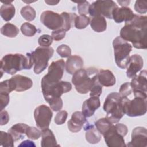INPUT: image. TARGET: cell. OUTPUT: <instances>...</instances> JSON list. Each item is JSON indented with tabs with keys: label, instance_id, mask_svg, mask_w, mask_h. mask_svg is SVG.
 Wrapping results in <instances>:
<instances>
[{
	"label": "cell",
	"instance_id": "c3c4849f",
	"mask_svg": "<svg viewBox=\"0 0 147 147\" xmlns=\"http://www.w3.org/2000/svg\"><path fill=\"white\" fill-rule=\"evenodd\" d=\"M35 146V145L33 144V142L30 140H25L23 142H22V143L21 144L19 145V146Z\"/></svg>",
	"mask_w": 147,
	"mask_h": 147
},
{
	"label": "cell",
	"instance_id": "ee69618b",
	"mask_svg": "<svg viewBox=\"0 0 147 147\" xmlns=\"http://www.w3.org/2000/svg\"><path fill=\"white\" fill-rule=\"evenodd\" d=\"M65 35L66 32L62 29H59L56 30H53L52 32L51 36L55 41H59L63 39L65 37Z\"/></svg>",
	"mask_w": 147,
	"mask_h": 147
},
{
	"label": "cell",
	"instance_id": "e575fe53",
	"mask_svg": "<svg viewBox=\"0 0 147 147\" xmlns=\"http://www.w3.org/2000/svg\"><path fill=\"white\" fill-rule=\"evenodd\" d=\"M15 90V86L12 79H7L3 80L0 83V93L10 94L11 91Z\"/></svg>",
	"mask_w": 147,
	"mask_h": 147
},
{
	"label": "cell",
	"instance_id": "6da1fadb",
	"mask_svg": "<svg viewBox=\"0 0 147 147\" xmlns=\"http://www.w3.org/2000/svg\"><path fill=\"white\" fill-rule=\"evenodd\" d=\"M147 17L135 14L129 21L126 22L120 30V37L132 43L137 49H146Z\"/></svg>",
	"mask_w": 147,
	"mask_h": 147
},
{
	"label": "cell",
	"instance_id": "b9f144b4",
	"mask_svg": "<svg viewBox=\"0 0 147 147\" xmlns=\"http://www.w3.org/2000/svg\"><path fill=\"white\" fill-rule=\"evenodd\" d=\"M68 113L65 110L60 111L55 117V122L57 125L64 124L67 118Z\"/></svg>",
	"mask_w": 147,
	"mask_h": 147
},
{
	"label": "cell",
	"instance_id": "9a60e30c",
	"mask_svg": "<svg viewBox=\"0 0 147 147\" xmlns=\"http://www.w3.org/2000/svg\"><path fill=\"white\" fill-rule=\"evenodd\" d=\"M130 147H146L147 131L145 127L138 126L135 127L131 133V140L127 144Z\"/></svg>",
	"mask_w": 147,
	"mask_h": 147
},
{
	"label": "cell",
	"instance_id": "836d02e7",
	"mask_svg": "<svg viewBox=\"0 0 147 147\" xmlns=\"http://www.w3.org/2000/svg\"><path fill=\"white\" fill-rule=\"evenodd\" d=\"M90 18L87 16H77L74 21V26L76 29H83L86 28L90 24Z\"/></svg>",
	"mask_w": 147,
	"mask_h": 147
},
{
	"label": "cell",
	"instance_id": "f907efd6",
	"mask_svg": "<svg viewBox=\"0 0 147 147\" xmlns=\"http://www.w3.org/2000/svg\"><path fill=\"white\" fill-rule=\"evenodd\" d=\"M45 2L49 5H56L57 4L59 1H45Z\"/></svg>",
	"mask_w": 147,
	"mask_h": 147
},
{
	"label": "cell",
	"instance_id": "e0dca14e",
	"mask_svg": "<svg viewBox=\"0 0 147 147\" xmlns=\"http://www.w3.org/2000/svg\"><path fill=\"white\" fill-rule=\"evenodd\" d=\"M86 121V117L82 112L75 111L72 113L71 118L68 121V128L71 132H79Z\"/></svg>",
	"mask_w": 147,
	"mask_h": 147
},
{
	"label": "cell",
	"instance_id": "cb8c5ba5",
	"mask_svg": "<svg viewBox=\"0 0 147 147\" xmlns=\"http://www.w3.org/2000/svg\"><path fill=\"white\" fill-rule=\"evenodd\" d=\"M84 130H86V140L88 143L96 144L101 140V134L97 130L96 127H95L92 125H87L86 127H84Z\"/></svg>",
	"mask_w": 147,
	"mask_h": 147
},
{
	"label": "cell",
	"instance_id": "44dd1931",
	"mask_svg": "<svg viewBox=\"0 0 147 147\" xmlns=\"http://www.w3.org/2000/svg\"><path fill=\"white\" fill-rule=\"evenodd\" d=\"M83 63V60L80 56L72 55L68 57L65 64V68L67 73L74 75L75 72L82 68Z\"/></svg>",
	"mask_w": 147,
	"mask_h": 147
},
{
	"label": "cell",
	"instance_id": "7a4b0ae2",
	"mask_svg": "<svg viewBox=\"0 0 147 147\" xmlns=\"http://www.w3.org/2000/svg\"><path fill=\"white\" fill-rule=\"evenodd\" d=\"M41 86L44 99L54 111H60L63 105L60 96L62 94L70 91L72 89L71 83L59 81L55 83L41 82Z\"/></svg>",
	"mask_w": 147,
	"mask_h": 147
},
{
	"label": "cell",
	"instance_id": "60d3db41",
	"mask_svg": "<svg viewBox=\"0 0 147 147\" xmlns=\"http://www.w3.org/2000/svg\"><path fill=\"white\" fill-rule=\"evenodd\" d=\"M119 94L122 96H127L132 92V88L130 82H125L122 84L119 90Z\"/></svg>",
	"mask_w": 147,
	"mask_h": 147
},
{
	"label": "cell",
	"instance_id": "1f68e13d",
	"mask_svg": "<svg viewBox=\"0 0 147 147\" xmlns=\"http://www.w3.org/2000/svg\"><path fill=\"white\" fill-rule=\"evenodd\" d=\"M14 140L12 136L8 132L1 131L0 132V144L3 147H13Z\"/></svg>",
	"mask_w": 147,
	"mask_h": 147
},
{
	"label": "cell",
	"instance_id": "2e32d148",
	"mask_svg": "<svg viewBox=\"0 0 147 147\" xmlns=\"http://www.w3.org/2000/svg\"><path fill=\"white\" fill-rule=\"evenodd\" d=\"M144 66L142 57L138 54H134L130 56L127 66L126 75L129 78H134Z\"/></svg>",
	"mask_w": 147,
	"mask_h": 147
},
{
	"label": "cell",
	"instance_id": "7402d4cb",
	"mask_svg": "<svg viewBox=\"0 0 147 147\" xmlns=\"http://www.w3.org/2000/svg\"><path fill=\"white\" fill-rule=\"evenodd\" d=\"M98 79L99 83L105 87L114 86L116 82V79L113 73L109 69H100L98 72Z\"/></svg>",
	"mask_w": 147,
	"mask_h": 147
},
{
	"label": "cell",
	"instance_id": "ba28073f",
	"mask_svg": "<svg viewBox=\"0 0 147 147\" xmlns=\"http://www.w3.org/2000/svg\"><path fill=\"white\" fill-rule=\"evenodd\" d=\"M123 107L125 114L131 117L144 115L146 113V99L134 96L130 100L127 96H123Z\"/></svg>",
	"mask_w": 147,
	"mask_h": 147
},
{
	"label": "cell",
	"instance_id": "f6af8a7d",
	"mask_svg": "<svg viewBox=\"0 0 147 147\" xmlns=\"http://www.w3.org/2000/svg\"><path fill=\"white\" fill-rule=\"evenodd\" d=\"M10 101V97L9 94L0 93V102H1V111L3 109L9 104Z\"/></svg>",
	"mask_w": 147,
	"mask_h": 147
},
{
	"label": "cell",
	"instance_id": "ab89813d",
	"mask_svg": "<svg viewBox=\"0 0 147 147\" xmlns=\"http://www.w3.org/2000/svg\"><path fill=\"white\" fill-rule=\"evenodd\" d=\"M90 91V96H100L102 92V86L99 83L98 80L95 82Z\"/></svg>",
	"mask_w": 147,
	"mask_h": 147
},
{
	"label": "cell",
	"instance_id": "9c48e42d",
	"mask_svg": "<svg viewBox=\"0 0 147 147\" xmlns=\"http://www.w3.org/2000/svg\"><path fill=\"white\" fill-rule=\"evenodd\" d=\"M118 6L113 1H96L90 5L88 14L90 17L102 16L113 19L112 13Z\"/></svg>",
	"mask_w": 147,
	"mask_h": 147
},
{
	"label": "cell",
	"instance_id": "ffe728a7",
	"mask_svg": "<svg viewBox=\"0 0 147 147\" xmlns=\"http://www.w3.org/2000/svg\"><path fill=\"white\" fill-rule=\"evenodd\" d=\"M14 86L15 91L22 92L30 89L33 86L32 80L26 76L21 75H16L11 78Z\"/></svg>",
	"mask_w": 147,
	"mask_h": 147
},
{
	"label": "cell",
	"instance_id": "5bb4252c",
	"mask_svg": "<svg viewBox=\"0 0 147 147\" xmlns=\"http://www.w3.org/2000/svg\"><path fill=\"white\" fill-rule=\"evenodd\" d=\"M103 136L105 143L109 147H125L126 146L124 137L118 132L113 124Z\"/></svg>",
	"mask_w": 147,
	"mask_h": 147
},
{
	"label": "cell",
	"instance_id": "d4e9b609",
	"mask_svg": "<svg viewBox=\"0 0 147 147\" xmlns=\"http://www.w3.org/2000/svg\"><path fill=\"white\" fill-rule=\"evenodd\" d=\"M91 28L96 32L100 33L106 30L107 28V22L104 17L102 16H96L91 17L90 22Z\"/></svg>",
	"mask_w": 147,
	"mask_h": 147
},
{
	"label": "cell",
	"instance_id": "52a82bcc",
	"mask_svg": "<svg viewBox=\"0 0 147 147\" xmlns=\"http://www.w3.org/2000/svg\"><path fill=\"white\" fill-rule=\"evenodd\" d=\"M53 53V49L50 47H38L30 53L34 65L33 71L36 74H40L46 69L48 65V61Z\"/></svg>",
	"mask_w": 147,
	"mask_h": 147
},
{
	"label": "cell",
	"instance_id": "30bf717a",
	"mask_svg": "<svg viewBox=\"0 0 147 147\" xmlns=\"http://www.w3.org/2000/svg\"><path fill=\"white\" fill-rule=\"evenodd\" d=\"M64 60L60 59L52 61L48 67V73L41 79V82L45 83H55L61 79L65 67Z\"/></svg>",
	"mask_w": 147,
	"mask_h": 147
},
{
	"label": "cell",
	"instance_id": "5b68a950",
	"mask_svg": "<svg viewBox=\"0 0 147 147\" xmlns=\"http://www.w3.org/2000/svg\"><path fill=\"white\" fill-rule=\"evenodd\" d=\"M123 99V97L118 92H111L105 99L103 108L106 113V117L112 123H118L125 114Z\"/></svg>",
	"mask_w": 147,
	"mask_h": 147
},
{
	"label": "cell",
	"instance_id": "4dcf8cb0",
	"mask_svg": "<svg viewBox=\"0 0 147 147\" xmlns=\"http://www.w3.org/2000/svg\"><path fill=\"white\" fill-rule=\"evenodd\" d=\"M106 117L99 119L95 122V126L101 134H103L113 125Z\"/></svg>",
	"mask_w": 147,
	"mask_h": 147
},
{
	"label": "cell",
	"instance_id": "83f0119b",
	"mask_svg": "<svg viewBox=\"0 0 147 147\" xmlns=\"http://www.w3.org/2000/svg\"><path fill=\"white\" fill-rule=\"evenodd\" d=\"M1 33L5 36L13 38L18 34L19 29L15 25L11 23H6L2 26Z\"/></svg>",
	"mask_w": 147,
	"mask_h": 147
},
{
	"label": "cell",
	"instance_id": "7bdbcfd3",
	"mask_svg": "<svg viewBox=\"0 0 147 147\" xmlns=\"http://www.w3.org/2000/svg\"><path fill=\"white\" fill-rule=\"evenodd\" d=\"M147 2L145 1H136L134 4V10L140 14H144L146 13Z\"/></svg>",
	"mask_w": 147,
	"mask_h": 147
},
{
	"label": "cell",
	"instance_id": "4316f807",
	"mask_svg": "<svg viewBox=\"0 0 147 147\" xmlns=\"http://www.w3.org/2000/svg\"><path fill=\"white\" fill-rule=\"evenodd\" d=\"M16 9L11 3L3 4L0 9V14L2 19L5 21H10L15 15Z\"/></svg>",
	"mask_w": 147,
	"mask_h": 147
},
{
	"label": "cell",
	"instance_id": "8d00e7d4",
	"mask_svg": "<svg viewBox=\"0 0 147 147\" xmlns=\"http://www.w3.org/2000/svg\"><path fill=\"white\" fill-rule=\"evenodd\" d=\"M57 53L63 58L69 57L71 56V49L66 44H61L56 49Z\"/></svg>",
	"mask_w": 147,
	"mask_h": 147
},
{
	"label": "cell",
	"instance_id": "4fadbf2b",
	"mask_svg": "<svg viewBox=\"0 0 147 147\" xmlns=\"http://www.w3.org/2000/svg\"><path fill=\"white\" fill-rule=\"evenodd\" d=\"M40 21L47 28L53 30L61 29L63 25L61 16L51 10L43 11L40 16Z\"/></svg>",
	"mask_w": 147,
	"mask_h": 147
},
{
	"label": "cell",
	"instance_id": "681fc988",
	"mask_svg": "<svg viewBox=\"0 0 147 147\" xmlns=\"http://www.w3.org/2000/svg\"><path fill=\"white\" fill-rule=\"evenodd\" d=\"M117 2L122 7H126L130 2V1H117Z\"/></svg>",
	"mask_w": 147,
	"mask_h": 147
},
{
	"label": "cell",
	"instance_id": "7dc6e473",
	"mask_svg": "<svg viewBox=\"0 0 147 147\" xmlns=\"http://www.w3.org/2000/svg\"><path fill=\"white\" fill-rule=\"evenodd\" d=\"M1 122H0V125L1 126L5 125L8 123L9 121V115L8 113L6 110H2L1 111Z\"/></svg>",
	"mask_w": 147,
	"mask_h": 147
},
{
	"label": "cell",
	"instance_id": "ac0fdd59",
	"mask_svg": "<svg viewBox=\"0 0 147 147\" xmlns=\"http://www.w3.org/2000/svg\"><path fill=\"white\" fill-rule=\"evenodd\" d=\"M134 14L130 8L127 7H116L112 13V18L116 23H121L123 21L128 22L134 17Z\"/></svg>",
	"mask_w": 147,
	"mask_h": 147
},
{
	"label": "cell",
	"instance_id": "bcb514c9",
	"mask_svg": "<svg viewBox=\"0 0 147 147\" xmlns=\"http://www.w3.org/2000/svg\"><path fill=\"white\" fill-rule=\"evenodd\" d=\"M115 127L118 132L122 136L125 137L127 134L128 129L125 125L123 123H117L115 125Z\"/></svg>",
	"mask_w": 147,
	"mask_h": 147
},
{
	"label": "cell",
	"instance_id": "277c9868",
	"mask_svg": "<svg viewBox=\"0 0 147 147\" xmlns=\"http://www.w3.org/2000/svg\"><path fill=\"white\" fill-rule=\"evenodd\" d=\"M98 69L95 67L81 68L75 72L72 78V83L76 91L82 94L88 93L98 80Z\"/></svg>",
	"mask_w": 147,
	"mask_h": 147
},
{
	"label": "cell",
	"instance_id": "74e56055",
	"mask_svg": "<svg viewBox=\"0 0 147 147\" xmlns=\"http://www.w3.org/2000/svg\"><path fill=\"white\" fill-rule=\"evenodd\" d=\"M78 3V11L80 15H84L88 14L89 7H90V3L86 1H81L77 2Z\"/></svg>",
	"mask_w": 147,
	"mask_h": 147
},
{
	"label": "cell",
	"instance_id": "484cf974",
	"mask_svg": "<svg viewBox=\"0 0 147 147\" xmlns=\"http://www.w3.org/2000/svg\"><path fill=\"white\" fill-rule=\"evenodd\" d=\"M29 127L25 123H16L12 126L8 132L12 136L15 141L24 138L27 128Z\"/></svg>",
	"mask_w": 147,
	"mask_h": 147
},
{
	"label": "cell",
	"instance_id": "7c38bea8",
	"mask_svg": "<svg viewBox=\"0 0 147 147\" xmlns=\"http://www.w3.org/2000/svg\"><path fill=\"white\" fill-rule=\"evenodd\" d=\"M146 71L143 70L138 75H136L132 78L130 82L132 91L134 96L141 97L145 99L147 98V81Z\"/></svg>",
	"mask_w": 147,
	"mask_h": 147
},
{
	"label": "cell",
	"instance_id": "603a6c76",
	"mask_svg": "<svg viewBox=\"0 0 147 147\" xmlns=\"http://www.w3.org/2000/svg\"><path fill=\"white\" fill-rule=\"evenodd\" d=\"M41 137V146L42 147L59 146V145L57 144V141L53 132L48 128L42 130Z\"/></svg>",
	"mask_w": 147,
	"mask_h": 147
},
{
	"label": "cell",
	"instance_id": "d6986e66",
	"mask_svg": "<svg viewBox=\"0 0 147 147\" xmlns=\"http://www.w3.org/2000/svg\"><path fill=\"white\" fill-rule=\"evenodd\" d=\"M100 106V101L99 97L90 96L83 103L82 112L86 117H90L94 115L96 110Z\"/></svg>",
	"mask_w": 147,
	"mask_h": 147
},
{
	"label": "cell",
	"instance_id": "8992f818",
	"mask_svg": "<svg viewBox=\"0 0 147 147\" xmlns=\"http://www.w3.org/2000/svg\"><path fill=\"white\" fill-rule=\"evenodd\" d=\"M113 47L117 65L121 69L126 68L129 61L130 53L132 50L131 45L120 36H117L113 40Z\"/></svg>",
	"mask_w": 147,
	"mask_h": 147
},
{
	"label": "cell",
	"instance_id": "d590c367",
	"mask_svg": "<svg viewBox=\"0 0 147 147\" xmlns=\"http://www.w3.org/2000/svg\"><path fill=\"white\" fill-rule=\"evenodd\" d=\"M26 136L32 140H38L41 136V131L33 126H29L26 131Z\"/></svg>",
	"mask_w": 147,
	"mask_h": 147
},
{
	"label": "cell",
	"instance_id": "d6a6232c",
	"mask_svg": "<svg viewBox=\"0 0 147 147\" xmlns=\"http://www.w3.org/2000/svg\"><path fill=\"white\" fill-rule=\"evenodd\" d=\"M21 31L22 33L28 37H32L37 32V29L36 26L29 22H24L21 26Z\"/></svg>",
	"mask_w": 147,
	"mask_h": 147
},
{
	"label": "cell",
	"instance_id": "3957f363",
	"mask_svg": "<svg viewBox=\"0 0 147 147\" xmlns=\"http://www.w3.org/2000/svg\"><path fill=\"white\" fill-rule=\"evenodd\" d=\"M33 64L30 53L26 56L20 53L7 54L1 59V72L14 75L22 69H30Z\"/></svg>",
	"mask_w": 147,
	"mask_h": 147
},
{
	"label": "cell",
	"instance_id": "f1b7e54d",
	"mask_svg": "<svg viewBox=\"0 0 147 147\" xmlns=\"http://www.w3.org/2000/svg\"><path fill=\"white\" fill-rule=\"evenodd\" d=\"M60 15L63 19V25L61 29L64 30L65 32L69 30L74 24V21L77 15L75 13L67 12H63Z\"/></svg>",
	"mask_w": 147,
	"mask_h": 147
},
{
	"label": "cell",
	"instance_id": "8fae6325",
	"mask_svg": "<svg viewBox=\"0 0 147 147\" xmlns=\"http://www.w3.org/2000/svg\"><path fill=\"white\" fill-rule=\"evenodd\" d=\"M53 113L51 109L45 105L37 106L34 111V118L36 126L43 130L48 128L51 122Z\"/></svg>",
	"mask_w": 147,
	"mask_h": 147
},
{
	"label": "cell",
	"instance_id": "f546056e",
	"mask_svg": "<svg viewBox=\"0 0 147 147\" xmlns=\"http://www.w3.org/2000/svg\"><path fill=\"white\" fill-rule=\"evenodd\" d=\"M20 13L22 17L28 21H33L36 16L35 10L30 5H26L22 7L20 10Z\"/></svg>",
	"mask_w": 147,
	"mask_h": 147
},
{
	"label": "cell",
	"instance_id": "f35d334b",
	"mask_svg": "<svg viewBox=\"0 0 147 147\" xmlns=\"http://www.w3.org/2000/svg\"><path fill=\"white\" fill-rule=\"evenodd\" d=\"M53 42V38L52 36L48 34H43L38 39V43L41 47H48Z\"/></svg>",
	"mask_w": 147,
	"mask_h": 147
}]
</instances>
